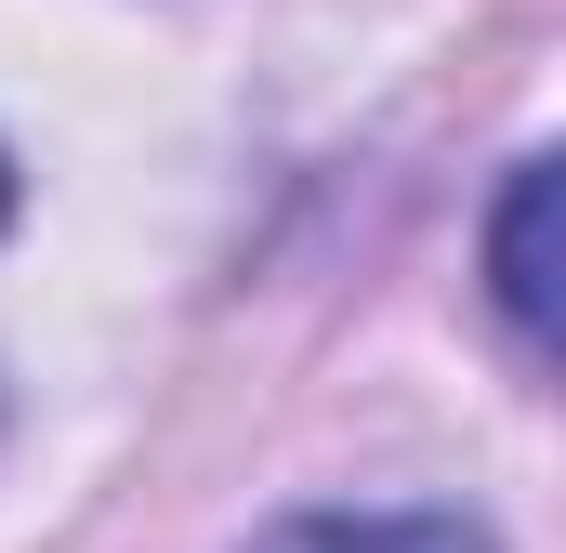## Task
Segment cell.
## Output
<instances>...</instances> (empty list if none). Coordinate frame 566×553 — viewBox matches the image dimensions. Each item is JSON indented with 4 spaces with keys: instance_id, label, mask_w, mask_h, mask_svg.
<instances>
[{
    "instance_id": "obj_3",
    "label": "cell",
    "mask_w": 566,
    "mask_h": 553,
    "mask_svg": "<svg viewBox=\"0 0 566 553\" xmlns=\"http://www.w3.org/2000/svg\"><path fill=\"white\" fill-rule=\"evenodd\" d=\"M0 225H13V158H0Z\"/></svg>"
},
{
    "instance_id": "obj_1",
    "label": "cell",
    "mask_w": 566,
    "mask_h": 553,
    "mask_svg": "<svg viewBox=\"0 0 566 553\" xmlns=\"http://www.w3.org/2000/svg\"><path fill=\"white\" fill-rule=\"evenodd\" d=\"M488 290H501L514 343L566 369V158H527L501 185V211H488Z\"/></svg>"
},
{
    "instance_id": "obj_2",
    "label": "cell",
    "mask_w": 566,
    "mask_h": 553,
    "mask_svg": "<svg viewBox=\"0 0 566 553\" xmlns=\"http://www.w3.org/2000/svg\"><path fill=\"white\" fill-rule=\"evenodd\" d=\"M251 553H488L461 514H290Z\"/></svg>"
}]
</instances>
